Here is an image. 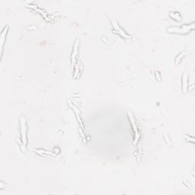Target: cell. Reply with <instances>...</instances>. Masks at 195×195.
<instances>
[{
	"instance_id": "obj_1",
	"label": "cell",
	"mask_w": 195,
	"mask_h": 195,
	"mask_svg": "<svg viewBox=\"0 0 195 195\" xmlns=\"http://www.w3.org/2000/svg\"><path fill=\"white\" fill-rule=\"evenodd\" d=\"M21 121V141L23 145L25 146L27 143V137H26V124H25V118L23 117L20 119Z\"/></svg>"
},
{
	"instance_id": "obj_2",
	"label": "cell",
	"mask_w": 195,
	"mask_h": 195,
	"mask_svg": "<svg viewBox=\"0 0 195 195\" xmlns=\"http://www.w3.org/2000/svg\"><path fill=\"white\" fill-rule=\"evenodd\" d=\"M78 53V40H76L75 46H74V49L72 51V65L75 63L76 61V54Z\"/></svg>"
},
{
	"instance_id": "obj_3",
	"label": "cell",
	"mask_w": 195,
	"mask_h": 195,
	"mask_svg": "<svg viewBox=\"0 0 195 195\" xmlns=\"http://www.w3.org/2000/svg\"><path fill=\"white\" fill-rule=\"evenodd\" d=\"M183 91L185 93H186L187 92V86H188V76H187V74H185L184 76H183Z\"/></svg>"
},
{
	"instance_id": "obj_4",
	"label": "cell",
	"mask_w": 195,
	"mask_h": 195,
	"mask_svg": "<svg viewBox=\"0 0 195 195\" xmlns=\"http://www.w3.org/2000/svg\"><path fill=\"white\" fill-rule=\"evenodd\" d=\"M185 54V52H182V53H181L176 58H175V63H178L179 62H180V60L182 59V56H184V55Z\"/></svg>"
}]
</instances>
